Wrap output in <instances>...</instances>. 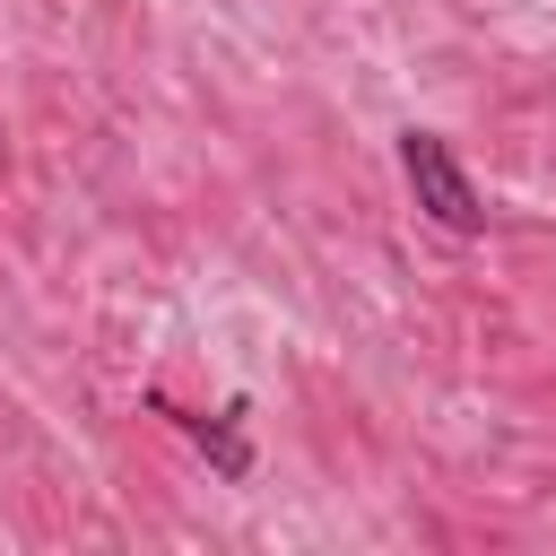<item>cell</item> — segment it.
<instances>
[{
  "label": "cell",
  "instance_id": "obj_2",
  "mask_svg": "<svg viewBox=\"0 0 556 556\" xmlns=\"http://www.w3.org/2000/svg\"><path fill=\"white\" fill-rule=\"evenodd\" d=\"M139 400H148V408H156V417H165L174 434H191V443L208 452V469H217V478H252V443H243V400H226L217 417H208V408H182V400H174V391H156V382H148Z\"/></svg>",
  "mask_w": 556,
  "mask_h": 556
},
{
  "label": "cell",
  "instance_id": "obj_1",
  "mask_svg": "<svg viewBox=\"0 0 556 556\" xmlns=\"http://www.w3.org/2000/svg\"><path fill=\"white\" fill-rule=\"evenodd\" d=\"M400 182L443 235H486V191L469 182V165L452 156L443 130H400Z\"/></svg>",
  "mask_w": 556,
  "mask_h": 556
}]
</instances>
